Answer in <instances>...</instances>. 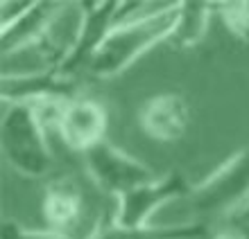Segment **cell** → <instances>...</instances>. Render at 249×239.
<instances>
[{"mask_svg": "<svg viewBox=\"0 0 249 239\" xmlns=\"http://www.w3.org/2000/svg\"><path fill=\"white\" fill-rule=\"evenodd\" d=\"M0 95L7 104H50L77 99V81L68 75H61L57 68L25 72H5Z\"/></svg>", "mask_w": 249, "mask_h": 239, "instance_id": "52a82bcc", "label": "cell"}, {"mask_svg": "<svg viewBox=\"0 0 249 239\" xmlns=\"http://www.w3.org/2000/svg\"><path fill=\"white\" fill-rule=\"evenodd\" d=\"M32 5V2H2L0 5V27H7L12 25L16 18H20L23 14L27 12V7Z\"/></svg>", "mask_w": 249, "mask_h": 239, "instance_id": "2e32d148", "label": "cell"}, {"mask_svg": "<svg viewBox=\"0 0 249 239\" xmlns=\"http://www.w3.org/2000/svg\"><path fill=\"white\" fill-rule=\"evenodd\" d=\"M206 233H209V228L202 221L143 228H123L109 223V226H100L91 235V239H206Z\"/></svg>", "mask_w": 249, "mask_h": 239, "instance_id": "7c38bea8", "label": "cell"}, {"mask_svg": "<svg viewBox=\"0 0 249 239\" xmlns=\"http://www.w3.org/2000/svg\"><path fill=\"white\" fill-rule=\"evenodd\" d=\"M190 115V104L181 93H161L143 104L138 127L157 143H177L188 131Z\"/></svg>", "mask_w": 249, "mask_h": 239, "instance_id": "30bf717a", "label": "cell"}, {"mask_svg": "<svg viewBox=\"0 0 249 239\" xmlns=\"http://www.w3.org/2000/svg\"><path fill=\"white\" fill-rule=\"evenodd\" d=\"M79 27L72 43L68 46L64 61L57 65L61 75L72 77L77 70L89 68L100 48L105 46L107 36L118 23L138 16V9H145L141 2H79Z\"/></svg>", "mask_w": 249, "mask_h": 239, "instance_id": "3957f363", "label": "cell"}, {"mask_svg": "<svg viewBox=\"0 0 249 239\" xmlns=\"http://www.w3.org/2000/svg\"><path fill=\"white\" fill-rule=\"evenodd\" d=\"M0 239H84L79 235L61 233L54 228H43V230H34V228H25L16 223V221H2V230H0Z\"/></svg>", "mask_w": 249, "mask_h": 239, "instance_id": "9a60e30c", "label": "cell"}, {"mask_svg": "<svg viewBox=\"0 0 249 239\" xmlns=\"http://www.w3.org/2000/svg\"><path fill=\"white\" fill-rule=\"evenodd\" d=\"M86 214H89V206H86L84 192L79 190L77 183L61 176V178H54L46 188L43 217L48 221V228L91 239V235L100 226H86Z\"/></svg>", "mask_w": 249, "mask_h": 239, "instance_id": "9c48e42d", "label": "cell"}, {"mask_svg": "<svg viewBox=\"0 0 249 239\" xmlns=\"http://www.w3.org/2000/svg\"><path fill=\"white\" fill-rule=\"evenodd\" d=\"M43 117L32 104H9L0 124V149L7 165L25 178H41L53 167Z\"/></svg>", "mask_w": 249, "mask_h": 239, "instance_id": "7a4b0ae2", "label": "cell"}, {"mask_svg": "<svg viewBox=\"0 0 249 239\" xmlns=\"http://www.w3.org/2000/svg\"><path fill=\"white\" fill-rule=\"evenodd\" d=\"M190 190L193 185L181 172H168L165 176H157L150 183H143L118 196V210L113 223L123 228L150 226V217L159 207L179 196H188Z\"/></svg>", "mask_w": 249, "mask_h": 239, "instance_id": "8992f818", "label": "cell"}, {"mask_svg": "<svg viewBox=\"0 0 249 239\" xmlns=\"http://www.w3.org/2000/svg\"><path fill=\"white\" fill-rule=\"evenodd\" d=\"M213 9L236 39L249 41V2H217Z\"/></svg>", "mask_w": 249, "mask_h": 239, "instance_id": "5bb4252c", "label": "cell"}, {"mask_svg": "<svg viewBox=\"0 0 249 239\" xmlns=\"http://www.w3.org/2000/svg\"><path fill=\"white\" fill-rule=\"evenodd\" d=\"M188 199L190 207L206 217L240 212L249 201V147L229 156L199 185H193Z\"/></svg>", "mask_w": 249, "mask_h": 239, "instance_id": "277c9868", "label": "cell"}, {"mask_svg": "<svg viewBox=\"0 0 249 239\" xmlns=\"http://www.w3.org/2000/svg\"><path fill=\"white\" fill-rule=\"evenodd\" d=\"M107 109L95 99L77 97L64 104L59 117H57V131L72 151L86 154L89 149L107 140Z\"/></svg>", "mask_w": 249, "mask_h": 239, "instance_id": "ba28073f", "label": "cell"}, {"mask_svg": "<svg viewBox=\"0 0 249 239\" xmlns=\"http://www.w3.org/2000/svg\"><path fill=\"white\" fill-rule=\"evenodd\" d=\"M211 16H213L211 2H179V16L168 43L177 50L197 46L209 30Z\"/></svg>", "mask_w": 249, "mask_h": 239, "instance_id": "4fadbf2b", "label": "cell"}, {"mask_svg": "<svg viewBox=\"0 0 249 239\" xmlns=\"http://www.w3.org/2000/svg\"><path fill=\"white\" fill-rule=\"evenodd\" d=\"M177 16L179 2H172V5H161L154 12L138 14L118 23L91 61L89 72L100 79L118 77L150 48L170 39Z\"/></svg>", "mask_w": 249, "mask_h": 239, "instance_id": "6da1fadb", "label": "cell"}, {"mask_svg": "<svg viewBox=\"0 0 249 239\" xmlns=\"http://www.w3.org/2000/svg\"><path fill=\"white\" fill-rule=\"evenodd\" d=\"M64 2H32L27 12L16 18L12 25L0 27V50L2 57H12L16 52L25 50L30 46H36L48 36L54 20L59 18Z\"/></svg>", "mask_w": 249, "mask_h": 239, "instance_id": "8fae6325", "label": "cell"}, {"mask_svg": "<svg viewBox=\"0 0 249 239\" xmlns=\"http://www.w3.org/2000/svg\"><path fill=\"white\" fill-rule=\"evenodd\" d=\"M238 214H240V217H249V201H247V203H245V206H243V210H240V212H238Z\"/></svg>", "mask_w": 249, "mask_h": 239, "instance_id": "ac0fdd59", "label": "cell"}, {"mask_svg": "<svg viewBox=\"0 0 249 239\" xmlns=\"http://www.w3.org/2000/svg\"><path fill=\"white\" fill-rule=\"evenodd\" d=\"M82 156H84L86 172L93 178V183L100 190H105L107 194H113L116 199L127 194L129 190L157 178L145 162L129 156L109 140L95 144Z\"/></svg>", "mask_w": 249, "mask_h": 239, "instance_id": "5b68a950", "label": "cell"}, {"mask_svg": "<svg viewBox=\"0 0 249 239\" xmlns=\"http://www.w3.org/2000/svg\"><path fill=\"white\" fill-rule=\"evenodd\" d=\"M213 239H249V235L238 233V230H224V233H217Z\"/></svg>", "mask_w": 249, "mask_h": 239, "instance_id": "e0dca14e", "label": "cell"}]
</instances>
